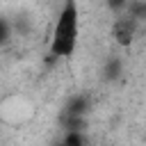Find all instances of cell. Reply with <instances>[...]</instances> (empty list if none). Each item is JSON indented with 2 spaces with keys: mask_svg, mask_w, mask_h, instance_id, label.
<instances>
[{
  "mask_svg": "<svg viewBox=\"0 0 146 146\" xmlns=\"http://www.w3.org/2000/svg\"><path fill=\"white\" fill-rule=\"evenodd\" d=\"M78 34H80V11H78L75 0H66L50 36V55L71 57L78 46Z\"/></svg>",
  "mask_w": 146,
  "mask_h": 146,
  "instance_id": "6da1fadb",
  "label": "cell"
},
{
  "mask_svg": "<svg viewBox=\"0 0 146 146\" xmlns=\"http://www.w3.org/2000/svg\"><path fill=\"white\" fill-rule=\"evenodd\" d=\"M137 25H139V18H137V16H132L130 11H128V14H121V16L116 18L114 27H112L114 39H116L121 46H130L132 39H135V34H137Z\"/></svg>",
  "mask_w": 146,
  "mask_h": 146,
  "instance_id": "7a4b0ae2",
  "label": "cell"
},
{
  "mask_svg": "<svg viewBox=\"0 0 146 146\" xmlns=\"http://www.w3.org/2000/svg\"><path fill=\"white\" fill-rule=\"evenodd\" d=\"M64 144L66 146H80V144H84V137L80 135V130H66Z\"/></svg>",
  "mask_w": 146,
  "mask_h": 146,
  "instance_id": "3957f363",
  "label": "cell"
},
{
  "mask_svg": "<svg viewBox=\"0 0 146 146\" xmlns=\"http://www.w3.org/2000/svg\"><path fill=\"white\" fill-rule=\"evenodd\" d=\"M119 73H121V62L119 59H110L107 66H105V75L110 80H114V78H119Z\"/></svg>",
  "mask_w": 146,
  "mask_h": 146,
  "instance_id": "277c9868",
  "label": "cell"
},
{
  "mask_svg": "<svg viewBox=\"0 0 146 146\" xmlns=\"http://www.w3.org/2000/svg\"><path fill=\"white\" fill-rule=\"evenodd\" d=\"M9 36H11V27H9V23L0 16V46H5V43L9 41Z\"/></svg>",
  "mask_w": 146,
  "mask_h": 146,
  "instance_id": "5b68a950",
  "label": "cell"
},
{
  "mask_svg": "<svg viewBox=\"0 0 146 146\" xmlns=\"http://www.w3.org/2000/svg\"><path fill=\"white\" fill-rule=\"evenodd\" d=\"M128 2H130V0H107V7L114 9V11H125Z\"/></svg>",
  "mask_w": 146,
  "mask_h": 146,
  "instance_id": "8992f818",
  "label": "cell"
}]
</instances>
